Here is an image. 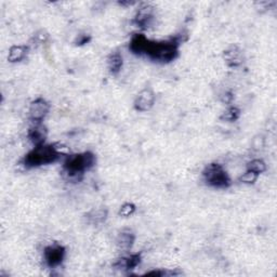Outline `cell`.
Instances as JSON below:
<instances>
[{
    "mask_svg": "<svg viewBox=\"0 0 277 277\" xmlns=\"http://www.w3.org/2000/svg\"><path fill=\"white\" fill-rule=\"evenodd\" d=\"M156 95L152 89H144L138 94L135 101V107L137 111L146 112L150 111L155 104Z\"/></svg>",
    "mask_w": 277,
    "mask_h": 277,
    "instance_id": "7",
    "label": "cell"
},
{
    "mask_svg": "<svg viewBox=\"0 0 277 277\" xmlns=\"http://www.w3.org/2000/svg\"><path fill=\"white\" fill-rule=\"evenodd\" d=\"M247 170L253 171L256 174H261L266 170V163L262 160H253L248 162Z\"/></svg>",
    "mask_w": 277,
    "mask_h": 277,
    "instance_id": "17",
    "label": "cell"
},
{
    "mask_svg": "<svg viewBox=\"0 0 277 277\" xmlns=\"http://www.w3.org/2000/svg\"><path fill=\"white\" fill-rule=\"evenodd\" d=\"M136 211V206L131 203H127L125 205H122L120 210H119V214L122 215V217H130V215L133 214V212Z\"/></svg>",
    "mask_w": 277,
    "mask_h": 277,
    "instance_id": "20",
    "label": "cell"
},
{
    "mask_svg": "<svg viewBox=\"0 0 277 277\" xmlns=\"http://www.w3.org/2000/svg\"><path fill=\"white\" fill-rule=\"evenodd\" d=\"M46 138H47V130L40 122H36V125L29 128L28 138L35 146L45 144Z\"/></svg>",
    "mask_w": 277,
    "mask_h": 277,
    "instance_id": "8",
    "label": "cell"
},
{
    "mask_svg": "<svg viewBox=\"0 0 277 277\" xmlns=\"http://www.w3.org/2000/svg\"><path fill=\"white\" fill-rule=\"evenodd\" d=\"M141 262V255L138 254H133L126 258L119 259V261L116 263V266L118 269H124V270H133Z\"/></svg>",
    "mask_w": 277,
    "mask_h": 277,
    "instance_id": "14",
    "label": "cell"
},
{
    "mask_svg": "<svg viewBox=\"0 0 277 277\" xmlns=\"http://www.w3.org/2000/svg\"><path fill=\"white\" fill-rule=\"evenodd\" d=\"M224 60L231 68L238 66L243 62L242 51H240L237 47H231L224 52Z\"/></svg>",
    "mask_w": 277,
    "mask_h": 277,
    "instance_id": "12",
    "label": "cell"
},
{
    "mask_svg": "<svg viewBox=\"0 0 277 277\" xmlns=\"http://www.w3.org/2000/svg\"><path fill=\"white\" fill-rule=\"evenodd\" d=\"M87 218H88L89 222H91V223L101 224V223H103L106 220L107 211H106L105 209L92 210V211L89 212L88 215H87Z\"/></svg>",
    "mask_w": 277,
    "mask_h": 277,
    "instance_id": "16",
    "label": "cell"
},
{
    "mask_svg": "<svg viewBox=\"0 0 277 277\" xmlns=\"http://www.w3.org/2000/svg\"><path fill=\"white\" fill-rule=\"evenodd\" d=\"M153 7L150 4H144V6L138 9L135 21L138 27L146 28L148 25H151L153 21Z\"/></svg>",
    "mask_w": 277,
    "mask_h": 277,
    "instance_id": "9",
    "label": "cell"
},
{
    "mask_svg": "<svg viewBox=\"0 0 277 277\" xmlns=\"http://www.w3.org/2000/svg\"><path fill=\"white\" fill-rule=\"evenodd\" d=\"M148 42L150 39H147L144 35H135L130 42V50L136 54H145Z\"/></svg>",
    "mask_w": 277,
    "mask_h": 277,
    "instance_id": "10",
    "label": "cell"
},
{
    "mask_svg": "<svg viewBox=\"0 0 277 277\" xmlns=\"http://www.w3.org/2000/svg\"><path fill=\"white\" fill-rule=\"evenodd\" d=\"M239 114H240V112L237 107H234V106L229 107V109L223 113V115L221 116V119L227 120V121H234L239 117Z\"/></svg>",
    "mask_w": 277,
    "mask_h": 277,
    "instance_id": "18",
    "label": "cell"
},
{
    "mask_svg": "<svg viewBox=\"0 0 277 277\" xmlns=\"http://www.w3.org/2000/svg\"><path fill=\"white\" fill-rule=\"evenodd\" d=\"M45 261L50 268H55L63 262L65 256V249L63 246L53 244L46 247L44 251Z\"/></svg>",
    "mask_w": 277,
    "mask_h": 277,
    "instance_id": "5",
    "label": "cell"
},
{
    "mask_svg": "<svg viewBox=\"0 0 277 277\" xmlns=\"http://www.w3.org/2000/svg\"><path fill=\"white\" fill-rule=\"evenodd\" d=\"M95 165V156L91 152L69 155L64 162V170L70 179H78Z\"/></svg>",
    "mask_w": 277,
    "mask_h": 277,
    "instance_id": "1",
    "label": "cell"
},
{
    "mask_svg": "<svg viewBox=\"0 0 277 277\" xmlns=\"http://www.w3.org/2000/svg\"><path fill=\"white\" fill-rule=\"evenodd\" d=\"M50 111V105L43 97L34 100L29 105V118L35 122H42Z\"/></svg>",
    "mask_w": 277,
    "mask_h": 277,
    "instance_id": "6",
    "label": "cell"
},
{
    "mask_svg": "<svg viewBox=\"0 0 277 277\" xmlns=\"http://www.w3.org/2000/svg\"><path fill=\"white\" fill-rule=\"evenodd\" d=\"M178 39H170L166 42H148L145 54L152 60L160 62H170L177 58L179 49Z\"/></svg>",
    "mask_w": 277,
    "mask_h": 277,
    "instance_id": "2",
    "label": "cell"
},
{
    "mask_svg": "<svg viewBox=\"0 0 277 277\" xmlns=\"http://www.w3.org/2000/svg\"><path fill=\"white\" fill-rule=\"evenodd\" d=\"M28 52V47L23 45H17L10 48L9 54H8V60L11 63H17L21 62L22 60L25 59V56L27 55Z\"/></svg>",
    "mask_w": 277,
    "mask_h": 277,
    "instance_id": "13",
    "label": "cell"
},
{
    "mask_svg": "<svg viewBox=\"0 0 277 277\" xmlns=\"http://www.w3.org/2000/svg\"><path fill=\"white\" fill-rule=\"evenodd\" d=\"M258 177H259V174H256L250 170H247L245 173L242 174V177L239 178V180L240 182H243L245 184H254L256 180H258Z\"/></svg>",
    "mask_w": 277,
    "mask_h": 277,
    "instance_id": "19",
    "label": "cell"
},
{
    "mask_svg": "<svg viewBox=\"0 0 277 277\" xmlns=\"http://www.w3.org/2000/svg\"><path fill=\"white\" fill-rule=\"evenodd\" d=\"M122 64H124L122 56L120 55V53H118V52L112 53L109 56V59H107V66H109V69L113 74L119 73L122 68Z\"/></svg>",
    "mask_w": 277,
    "mask_h": 277,
    "instance_id": "15",
    "label": "cell"
},
{
    "mask_svg": "<svg viewBox=\"0 0 277 277\" xmlns=\"http://www.w3.org/2000/svg\"><path fill=\"white\" fill-rule=\"evenodd\" d=\"M61 153L53 145L35 146L24 158V165L27 168L39 167L56 162L60 158Z\"/></svg>",
    "mask_w": 277,
    "mask_h": 277,
    "instance_id": "3",
    "label": "cell"
},
{
    "mask_svg": "<svg viewBox=\"0 0 277 277\" xmlns=\"http://www.w3.org/2000/svg\"><path fill=\"white\" fill-rule=\"evenodd\" d=\"M205 181H206L210 186L225 188L230 186L231 179L225 169L219 165V163H210L203 172Z\"/></svg>",
    "mask_w": 277,
    "mask_h": 277,
    "instance_id": "4",
    "label": "cell"
},
{
    "mask_svg": "<svg viewBox=\"0 0 277 277\" xmlns=\"http://www.w3.org/2000/svg\"><path fill=\"white\" fill-rule=\"evenodd\" d=\"M135 234L130 230H124L119 233L117 237V246L119 249L128 251L132 248L133 243H135Z\"/></svg>",
    "mask_w": 277,
    "mask_h": 277,
    "instance_id": "11",
    "label": "cell"
}]
</instances>
